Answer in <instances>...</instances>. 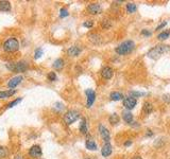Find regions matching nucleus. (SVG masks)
Segmentation results:
<instances>
[{
    "label": "nucleus",
    "mask_w": 170,
    "mask_h": 159,
    "mask_svg": "<svg viewBox=\"0 0 170 159\" xmlns=\"http://www.w3.org/2000/svg\"><path fill=\"white\" fill-rule=\"evenodd\" d=\"M170 50V47L169 46H166V45H158L156 47H154L150 50V51L148 52L147 55L150 57V59H160V56L163 55L164 53H166Z\"/></svg>",
    "instance_id": "1"
},
{
    "label": "nucleus",
    "mask_w": 170,
    "mask_h": 159,
    "mask_svg": "<svg viewBox=\"0 0 170 159\" xmlns=\"http://www.w3.org/2000/svg\"><path fill=\"white\" fill-rule=\"evenodd\" d=\"M134 48H135L134 42H132V40H125V42H123L122 44H120V45L118 46L117 48L115 49V51L119 55H124V54H128V53L133 51Z\"/></svg>",
    "instance_id": "2"
},
{
    "label": "nucleus",
    "mask_w": 170,
    "mask_h": 159,
    "mask_svg": "<svg viewBox=\"0 0 170 159\" xmlns=\"http://www.w3.org/2000/svg\"><path fill=\"white\" fill-rule=\"evenodd\" d=\"M19 49V42L15 37H10L3 42V50L5 52H16Z\"/></svg>",
    "instance_id": "3"
},
{
    "label": "nucleus",
    "mask_w": 170,
    "mask_h": 159,
    "mask_svg": "<svg viewBox=\"0 0 170 159\" xmlns=\"http://www.w3.org/2000/svg\"><path fill=\"white\" fill-rule=\"evenodd\" d=\"M28 64L23 61H20L18 63H8L7 64V68L9 70L13 72H25L28 70Z\"/></svg>",
    "instance_id": "4"
},
{
    "label": "nucleus",
    "mask_w": 170,
    "mask_h": 159,
    "mask_svg": "<svg viewBox=\"0 0 170 159\" xmlns=\"http://www.w3.org/2000/svg\"><path fill=\"white\" fill-rule=\"evenodd\" d=\"M79 118H80V113L78 111H75V109H70L64 116V122L67 125H70V124H72L73 122L78 120Z\"/></svg>",
    "instance_id": "5"
},
{
    "label": "nucleus",
    "mask_w": 170,
    "mask_h": 159,
    "mask_svg": "<svg viewBox=\"0 0 170 159\" xmlns=\"http://www.w3.org/2000/svg\"><path fill=\"white\" fill-rule=\"evenodd\" d=\"M85 94L87 97V102H86V107H92V105L94 104L96 100V92L93 89H86L85 90Z\"/></svg>",
    "instance_id": "6"
},
{
    "label": "nucleus",
    "mask_w": 170,
    "mask_h": 159,
    "mask_svg": "<svg viewBox=\"0 0 170 159\" xmlns=\"http://www.w3.org/2000/svg\"><path fill=\"white\" fill-rule=\"evenodd\" d=\"M42 154V147L37 144H34L30 147L29 149V155L32 157V158H39Z\"/></svg>",
    "instance_id": "7"
},
{
    "label": "nucleus",
    "mask_w": 170,
    "mask_h": 159,
    "mask_svg": "<svg viewBox=\"0 0 170 159\" xmlns=\"http://www.w3.org/2000/svg\"><path fill=\"white\" fill-rule=\"evenodd\" d=\"M136 104H137V101H136V99H134V98L132 97H128V98H124L123 99V106L127 109H133V108L136 106Z\"/></svg>",
    "instance_id": "8"
},
{
    "label": "nucleus",
    "mask_w": 170,
    "mask_h": 159,
    "mask_svg": "<svg viewBox=\"0 0 170 159\" xmlns=\"http://www.w3.org/2000/svg\"><path fill=\"white\" fill-rule=\"evenodd\" d=\"M99 132H100V135H101L102 139L104 140L105 143L110 142V139H111V135H110V132L105 126H103L102 124L99 125Z\"/></svg>",
    "instance_id": "9"
},
{
    "label": "nucleus",
    "mask_w": 170,
    "mask_h": 159,
    "mask_svg": "<svg viewBox=\"0 0 170 159\" xmlns=\"http://www.w3.org/2000/svg\"><path fill=\"white\" fill-rule=\"evenodd\" d=\"M87 11H88V13L92 14V15H97V14L101 13L102 8L99 3H90V4H88V7H87Z\"/></svg>",
    "instance_id": "10"
},
{
    "label": "nucleus",
    "mask_w": 170,
    "mask_h": 159,
    "mask_svg": "<svg viewBox=\"0 0 170 159\" xmlns=\"http://www.w3.org/2000/svg\"><path fill=\"white\" fill-rule=\"evenodd\" d=\"M23 78L21 76V75H17V76H14V78H12L10 80V81L8 82V86L10 88H12V89H14V88L16 87V86H18V85L23 82Z\"/></svg>",
    "instance_id": "11"
},
{
    "label": "nucleus",
    "mask_w": 170,
    "mask_h": 159,
    "mask_svg": "<svg viewBox=\"0 0 170 159\" xmlns=\"http://www.w3.org/2000/svg\"><path fill=\"white\" fill-rule=\"evenodd\" d=\"M114 75V71L111 67H104V68L101 70V76L105 80H110V78H113Z\"/></svg>",
    "instance_id": "12"
},
{
    "label": "nucleus",
    "mask_w": 170,
    "mask_h": 159,
    "mask_svg": "<svg viewBox=\"0 0 170 159\" xmlns=\"http://www.w3.org/2000/svg\"><path fill=\"white\" fill-rule=\"evenodd\" d=\"M81 48H79L78 46H72L70 48L67 50V53H68L69 56H78L80 55V53H81Z\"/></svg>",
    "instance_id": "13"
},
{
    "label": "nucleus",
    "mask_w": 170,
    "mask_h": 159,
    "mask_svg": "<svg viewBox=\"0 0 170 159\" xmlns=\"http://www.w3.org/2000/svg\"><path fill=\"white\" fill-rule=\"evenodd\" d=\"M112 152H113V149H112V145L110 144V142H108V143H105L104 145L102 146V149H101L102 156H104V157H108V156L111 155Z\"/></svg>",
    "instance_id": "14"
},
{
    "label": "nucleus",
    "mask_w": 170,
    "mask_h": 159,
    "mask_svg": "<svg viewBox=\"0 0 170 159\" xmlns=\"http://www.w3.org/2000/svg\"><path fill=\"white\" fill-rule=\"evenodd\" d=\"M0 11L1 12H9L11 11V3L9 1L5 0H1L0 1Z\"/></svg>",
    "instance_id": "15"
},
{
    "label": "nucleus",
    "mask_w": 170,
    "mask_h": 159,
    "mask_svg": "<svg viewBox=\"0 0 170 159\" xmlns=\"http://www.w3.org/2000/svg\"><path fill=\"white\" fill-rule=\"evenodd\" d=\"M16 93V90L15 89H10L8 91H0V99H7V98H10L12 96Z\"/></svg>",
    "instance_id": "16"
},
{
    "label": "nucleus",
    "mask_w": 170,
    "mask_h": 159,
    "mask_svg": "<svg viewBox=\"0 0 170 159\" xmlns=\"http://www.w3.org/2000/svg\"><path fill=\"white\" fill-rule=\"evenodd\" d=\"M85 146H86V149H89V151H96V149H98L96 142L92 139L86 140V142H85Z\"/></svg>",
    "instance_id": "17"
},
{
    "label": "nucleus",
    "mask_w": 170,
    "mask_h": 159,
    "mask_svg": "<svg viewBox=\"0 0 170 159\" xmlns=\"http://www.w3.org/2000/svg\"><path fill=\"white\" fill-rule=\"evenodd\" d=\"M110 98H111V100H113V101H120V100H123L124 97L121 92L114 91V92H112V93L110 94Z\"/></svg>",
    "instance_id": "18"
},
{
    "label": "nucleus",
    "mask_w": 170,
    "mask_h": 159,
    "mask_svg": "<svg viewBox=\"0 0 170 159\" xmlns=\"http://www.w3.org/2000/svg\"><path fill=\"white\" fill-rule=\"evenodd\" d=\"M63 67H64V61L62 59H58L54 61V63H53V68L56 69L58 71H60V70L63 69Z\"/></svg>",
    "instance_id": "19"
},
{
    "label": "nucleus",
    "mask_w": 170,
    "mask_h": 159,
    "mask_svg": "<svg viewBox=\"0 0 170 159\" xmlns=\"http://www.w3.org/2000/svg\"><path fill=\"white\" fill-rule=\"evenodd\" d=\"M80 132H81L83 135H86V134L88 133V128H87V123H86V120H85L84 118L82 119L81 124H80Z\"/></svg>",
    "instance_id": "20"
},
{
    "label": "nucleus",
    "mask_w": 170,
    "mask_h": 159,
    "mask_svg": "<svg viewBox=\"0 0 170 159\" xmlns=\"http://www.w3.org/2000/svg\"><path fill=\"white\" fill-rule=\"evenodd\" d=\"M122 118H123L124 122H127V123H132V121H133V115L130 111H123Z\"/></svg>",
    "instance_id": "21"
},
{
    "label": "nucleus",
    "mask_w": 170,
    "mask_h": 159,
    "mask_svg": "<svg viewBox=\"0 0 170 159\" xmlns=\"http://www.w3.org/2000/svg\"><path fill=\"white\" fill-rule=\"evenodd\" d=\"M9 154H10V152H9V149H8L7 146L0 145V159L7 158L8 156H9Z\"/></svg>",
    "instance_id": "22"
},
{
    "label": "nucleus",
    "mask_w": 170,
    "mask_h": 159,
    "mask_svg": "<svg viewBox=\"0 0 170 159\" xmlns=\"http://www.w3.org/2000/svg\"><path fill=\"white\" fill-rule=\"evenodd\" d=\"M153 111V106H152V104L150 102H145L144 103V111L146 114H151Z\"/></svg>",
    "instance_id": "23"
},
{
    "label": "nucleus",
    "mask_w": 170,
    "mask_h": 159,
    "mask_svg": "<svg viewBox=\"0 0 170 159\" xmlns=\"http://www.w3.org/2000/svg\"><path fill=\"white\" fill-rule=\"evenodd\" d=\"M110 123L112 124V125H115V124L119 123V117H118L117 114H113L111 115V117H110Z\"/></svg>",
    "instance_id": "24"
},
{
    "label": "nucleus",
    "mask_w": 170,
    "mask_h": 159,
    "mask_svg": "<svg viewBox=\"0 0 170 159\" xmlns=\"http://www.w3.org/2000/svg\"><path fill=\"white\" fill-rule=\"evenodd\" d=\"M137 10V7H136V4L135 3H128L127 4V11H128V13H134L135 11Z\"/></svg>",
    "instance_id": "25"
},
{
    "label": "nucleus",
    "mask_w": 170,
    "mask_h": 159,
    "mask_svg": "<svg viewBox=\"0 0 170 159\" xmlns=\"http://www.w3.org/2000/svg\"><path fill=\"white\" fill-rule=\"evenodd\" d=\"M169 35H170V30H168V31H165V32L160 33V35L157 36V38L160 39V40H165V39H167L169 37Z\"/></svg>",
    "instance_id": "26"
},
{
    "label": "nucleus",
    "mask_w": 170,
    "mask_h": 159,
    "mask_svg": "<svg viewBox=\"0 0 170 159\" xmlns=\"http://www.w3.org/2000/svg\"><path fill=\"white\" fill-rule=\"evenodd\" d=\"M44 54V50L42 48H37L34 52V59H38L39 57H42Z\"/></svg>",
    "instance_id": "27"
},
{
    "label": "nucleus",
    "mask_w": 170,
    "mask_h": 159,
    "mask_svg": "<svg viewBox=\"0 0 170 159\" xmlns=\"http://www.w3.org/2000/svg\"><path fill=\"white\" fill-rule=\"evenodd\" d=\"M21 101H23V98H18V99H16V100L12 101L11 103L8 104V108H12V107H14L15 105H17L18 103H20Z\"/></svg>",
    "instance_id": "28"
},
{
    "label": "nucleus",
    "mask_w": 170,
    "mask_h": 159,
    "mask_svg": "<svg viewBox=\"0 0 170 159\" xmlns=\"http://www.w3.org/2000/svg\"><path fill=\"white\" fill-rule=\"evenodd\" d=\"M69 15L68 11H67V9H65V8H62L61 10H60V17L61 18H65V17H67Z\"/></svg>",
    "instance_id": "29"
},
{
    "label": "nucleus",
    "mask_w": 170,
    "mask_h": 159,
    "mask_svg": "<svg viewBox=\"0 0 170 159\" xmlns=\"http://www.w3.org/2000/svg\"><path fill=\"white\" fill-rule=\"evenodd\" d=\"M130 96L135 99V98H138V97H143V96H145V93L144 92H138V91H131Z\"/></svg>",
    "instance_id": "30"
},
{
    "label": "nucleus",
    "mask_w": 170,
    "mask_h": 159,
    "mask_svg": "<svg viewBox=\"0 0 170 159\" xmlns=\"http://www.w3.org/2000/svg\"><path fill=\"white\" fill-rule=\"evenodd\" d=\"M48 80H49L50 82H54L56 81V72H50V73H48Z\"/></svg>",
    "instance_id": "31"
},
{
    "label": "nucleus",
    "mask_w": 170,
    "mask_h": 159,
    "mask_svg": "<svg viewBox=\"0 0 170 159\" xmlns=\"http://www.w3.org/2000/svg\"><path fill=\"white\" fill-rule=\"evenodd\" d=\"M111 26H112V23L110 20L105 19L102 21V28H103V29H108V28H111Z\"/></svg>",
    "instance_id": "32"
},
{
    "label": "nucleus",
    "mask_w": 170,
    "mask_h": 159,
    "mask_svg": "<svg viewBox=\"0 0 170 159\" xmlns=\"http://www.w3.org/2000/svg\"><path fill=\"white\" fill-rule=\"evenodd\" d=\"M93 26H94V21L93 20H87V21H85L83 23V27H85V28H92Z\"/></svg>",
    "instance_id": "33"
},
{
    "label": "nucleus",
    "mask_w": 170,
    "mask_h": 159,
    "mask_svg": "<svg viewBox=\"0 0 170 159\" xmlns=\"http://www.w3.org/2000/svg\"><path fill=\"white\" fill-rule=\"evenodd\" d=\"M141 34H143V35H145V36H150L151 35V32H150V31H148V30H143V31H141Z\"/></svg>",
    "instance_id": "34"
},
{
    "label": "nucleus",
    "mask_w": 170,
    "mask_h": 159,
    "mask_svg": "<svg viewBox=\"0 0 170 159\" xmlns=\"http://www.w3.org/2000/svg\"><path fill=\"white\" fill-rule=\"evenodd\" d=\"M166 25H167V21H164L163 23H160V26H158V27H157V28H156V31H158V30H160V29H162V28H164V27L166 26Z\"/></svg>",
    "instance_id": "35"
},
{
    "label": "nucleus",
    "mask_w": 170,
    "mask_h": 159,
    "mask_svg": "<svg viewBox=\"0 0 170 159\" xmlns=\"http://www.w3.org/2000/svg\"><path fill=\"white\" fill-rule=\"evenodd\" d=\"M56 107H58L61 111V109H63V104L62 103H56Z\"/></svg>",
    "instance_id": "36"
},
{
    "label": "nucleus",
    "mask_w": 170,
    "mask_h": 159,
    "mask_svg": "<svg viewBox=\"0 0 170 159\" xmlns=\"http://www.w3.org/2000/svg\"><path fill=\"white\" fill-rule=\"evenodd\" d=\"M14 159H25V158H23V156H21V155H16L14 157Z\"/></svg>",
    "instance_id": "37"
},
{
    "label": "nucleus",
    "mask_w": 170,
    "mask_h": 159,
    "mask_svg": "<svg viewBox=\"0 0 170 159\" xmlns=\"http://www.w3.org/2000/svg\"><path fill=\"white\" fill-rule=\"evenodd\" d=\"M132 144V141H127V142H124V146H129Z\"/></svg>",
    "instance_id": "38"
},
{
    "label": "nucleus",
    "mask_w": 170,
    "mask_h": 159,
    "mask_svg": "<svg viewBox=\"0 0 170 159\" xmlns=\"http://www.w3.org/2000/svg\"><path fill=\"white\" fill-rule=\"evenodd\" d=\"M152 135H153V133H152V132H151L150 130H148V133H147V136H148V137H150V136H152Z\"/></svg>",
    "instance_id": "39"
},
{
    "label": "nucleus",
    "mask_w": 170,
    "mask_h": 159,
    "mask_svg": "<svg viewBox=\"0 0 170 159\" xmlns=\"http://www.w3.org/2000/svg\"><path fill=\"white\" fill-rule=\"evenodd\" d=\"M133 159H141V157H139V156H135Z\"/></svg>",
    "instance_id": "40"
}]
</instances>
